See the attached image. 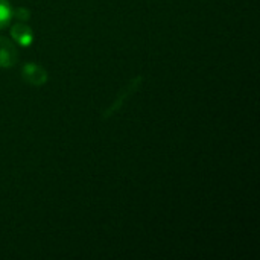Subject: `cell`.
I'll use <instances>...</instances> for the list:
<instances>
[{
    "label": "cell",
    "instance_id": "cell-2",
    "mask_svg": "<svg viewBox=\"0 0 260 260\" xmlns=\"http://www.w3.org/2000/svg\"><path fill=\"white\" fill-rule=\"evenodd\" d=\"M21 78L27 84L35 85V87H40V85H43L47 81V73H46V70L41 66L30 62V64H26L21 69Z\"/></svg>",
    "mask_w": 260,
    "mask_h": 260
},
{
    "label": "cell",
    "instance_id": "cell-1",
    "mask_svg": "<svg viewBox=\"0 0 260 260\" xmlns=\"http://www.w3.org/2000/svg\"><path fill=\"white\" fill-rule=\"evenodd\" d=\"M142 81H143V78H142V76L134 78V79H133V81H131V82H129V84L122 90V91H120V94H119V96H117V99L110 105V108L104 113L102 119H104V120H107L110 116H113L116 111H119V110H120V107L125 104V101H128V99L131 98V94H134V93H136V90L140 87V82H142Z\"/></svg>",
    "mask_w": 260,
    "mask_h": 260
},
{
    "label": "cell",
    "instance_id": "cell-4",
    "mask_svg": "<svg viewBox=\"0 0 260 260\" xmlns=\"http://www.w3.org/2000/svg\"><path fill=\"white\" fill-rule=\"evenodd\" d=\"M11 35H12V38H14L18 44H21V46H29V44L32 43V30H30L29 26H26V24H23V23H17V24L12 27Z\"/></svg>",
    "mask_w": 260,
    "mask_h": 260
},
{
    "label": "cell",
    "instance_id": "cell-3",
    "mask_svg": "<svg viewBox=\"0 0 260 260\" xmlns=\"http://www.w3.org/2000/svg\"><path fill=\"white\" fill-rule=\"evenodd\" d=\"M18 61L17 47L5 37H0V67L9 69Z\"/></svg>",
    "mask_w": 260,
    "mask_h": 260
},
{
    "label": "cell",
    "instance_id": "cell-6",
    "mask_svg": "<svg viewBox=\"0 0 260 260\" xmlns=\"http://www.w3.org/2000/svg\"><path fill=\"white\" fill-rule=\"evenodd\" d=\"M15 15H17V18H18L20 21H24V20L29 18V11H27L26 8H18L17 12H15Z\"/></svg>",
    "mask_w": 260,
    "mask_h": 260
},
{
    "label": "cell",
    "instance_id": "cell-5",
    "mask_svg": "<svg viewBox=\"0 0 260 260\" xmlns=\"http://www.w3.org/2000/svg\"><path fill=\"white\" fill-rule=\"evenodd\" d=\"M11 17H12V11H11V6H9V2L8 0H0V29L9 23Z\"/></svg>",
    "mask_w": 260,
    "mask_h": 260
}]
</instances>
